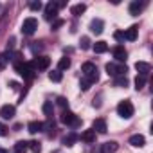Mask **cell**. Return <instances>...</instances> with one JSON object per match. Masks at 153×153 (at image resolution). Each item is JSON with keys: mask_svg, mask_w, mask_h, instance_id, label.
<instances>
[{"mask_svg": "<svg viewBox=\"0 0 153 153\" xmlns=\"http://www.w3.org/2000/svg\"><path fill=\"white\" fill-rule=\"evenodd\" d=\"M81 72H83V78H87L90 83H96V81L99 79L97 67H96L92 61H87V63H83V67H81Z\"/></svg>", "mask_w": 153, "mask_h": 153, "instance_id": "1", "label": "cell"}, {"mask_svg": "<svg viewBox=\"0 0 153 153\" xmlns=\"http://www.w3.org/2000/svg\"><path fill=\"white\" fill-rule=\"evenodd\" d=\"M106 72H108V76L119 78V76H126L128 67L124 63H106Z\"/></svg>", "mask_w": 153, "mask_h": 153, "instance_id": "2", "label": "cell"}, {"mask_svg": "<svg viewBox=\"0 0 153 153\" xmlns=\"http://www.w3.org/2000/svg\"><path fill=\"white\" fill-rule=\"evenodd\" d=\"M16 72L22 76L24 79H33L34 78V67H33V63H16Z\"/></svg>", "mask_w": 153, "mask_h": 153, "instance_id": "3", "label": "cell"}, {"mask_svg": "<svg viewBox=\"0 0 153 153\" xmlns=\"http://www.w3.org/2000/svg\"><path fill=\"white\" fill-rule=\"evenodd\" d=\"M117 114H119L123 119H130V117L133 115V105H131V101H128V99L121 101V103L117 105Z\"/></svg>", "mask_w": 153, "mask_h": 153, "instance_id": "4", "label": "cell"}, {"mask_svg": "<svg viewBox=\"0 0 153 153\" xmlns=\"http://www.w3.org/2000/svg\"><path fill=\"white\" fill-rule=\"evenodd\" d=\"M59 121H61L63 124H67V126H79L78 115H76L74 112H70V110H63L61 115H59Z\"/></svg>", "mask_w": 153, "mask_h": 153, "instance_id": "5", "label": "cell"}, {"mask_svg": "<svg viewBox=\"0 0 153 153\" xmlns=\"http://www.w3.org/2000/svg\"><path fill=\"white\" fill-rule=\"evenodd\" d=\"M38 29V20L36 18H25L24 20V24H22V33L24 34H27V36H31V34H34V31Z\"/></svg>", "mask_w": 153, "mask_h": 153, "instance_id": "6", "label": "cell"}, {"mask_svg": "<svg viewBox=\"0 0 153 153\" xmlns=\"http://www.w3.org/2000/svg\"><path fill=\"white\" fill-rule=\"evenodd\" d=\"M43 16H45V20H49V22H54V20H56V16H58V7H56L54 2H49V4L45 6Z\"/></svg>", "mask_w": 153, "mask_h": 153, "instance_id": "7", "label": "cell"}, {"mask_svg": "<svg viewBox=\"0 0 153 153\" xmlns=\"http://www.w3.org/2000/svg\"><path fill=\"white\" fill-rule=\"evenodd\" d=\"M112 52H114V58H115V61H117V63H124V61H126V58H128V52H126L124 45H115Z\"/></svg>", "mask_w": 153, "mask_h": 153, "instance_id": "8", "label": "cell"}, {"mask_svg": "<svg viewBox=\"0 0 153 153\" xmlns=\"http://www.w3.org/2000/svg\"><path fill=\"white\" fill-rule=\"evenodd\" d=\"M49 65H51V58H47V56H38V58L33 61L34 70H47Z\"/></svg>", "mask_w": 153, "mask_h": 153, "instance_id": "9", "label": "cell"}, {"mask_svg": "<svg viewBox=\"0 0 153 153\" xmlns=\"http://www.w3.org/2000/svg\"><path fill=\"white\" fill-rule=\"evenodd\" d=\"M15 114H16V110H15L13 105H4L2 108H0V117L6 119V121H7V119H13Z\"/></svg>", "mask_w": 153, "mask_h": 153, "instance_id": "10", "label": "cell"}, {"mask_svg": "<svg viewBox=\"0 0 153 153\" xmlns=\"http://www.w3.org/2000/svg\"><path fill=\"white\" fill-rule=\"evenodd\" d=\"M45 123H42V121H31L29 124H27V130H29V133H40V131H43L45 128Z\"/></svg>", "mask_w": 153, "mask_h": 153, "instance_id": "11", "label": "cell"}, {"mask_svg": "<svg viewBox=\"0 0 153 153\" xmlns=\"http://www.w3.org/2000/svg\"><path fill=\"white\" fill-rule=\"evenodd\" d=\"M133 148H142L144 144H146V139H144V135H140V133H135V135H131L130 137V140H128Z\"/></svg>", "mask_w": 153, "mask_h": 153, "instance_id": "12", "label": "cell"}, {"mask_svg": "<svg viewBox=\"0 0 153 153\" xmlns=\"http://www.w3.org/2000/svg\"><path fill=\"white\" fill-rule=\"evenodd\" d=\"M135 68L139 70V74H140V76H144V78L151 72V65H149V63H146V61H137V63H135Z\"/></svg>", "mask_w": 153, "mask_h": 153, "instance_id": "13", "label": "cell"}, {"mask_svg": "<svg viewBox=\"0 0 153 153\" xmlns=\"http://www.w3.org/2000/svg\"><path fill=\"white\" fill-rule=\"evenodd\" d=\"M92 130L94 131H97V133H106V121L105 119H96L94 123H92Z\"/></svg>", "mask_w": 153, "mask_h": 153, "instance_id": "14", "label": "cell"}, {"mask_svg": "<svg viewBox=\"0 0 153 153\" xmlns=\"http://www.w3.org/2000/svg\"><path fill=\"white\" fill-rule=\"evenodd\" d=\"M103 27H105V22L99 20V18H96V20L90 22V31H92L94 34H101V33H103Z\"/></svg>", "mask_w": 153, "mask_h": 153, "instance_id": "15", "label": "cell"}, {"mask_svg": "<svg viewBox=\"0 0 153 153\" xmlns=\"http://www.w3.org/2000/svg\"><path fill=\"white\" fill-rule=\"evenodd\" d=\"M117 148H119V144L115 140H108V142H105L101 146V153H115Z\"/></svg>", "mask_w": 153, "mask_h": 153, "instance_id": "16", "label": "cell"}, {"mask_svg": "<svg viewBox=\"0 0 153 153\" xmlns=\"http://www.w3.org/2000/svg\"><path fill=\"white\" fill-rule=\"evenodd\" d=\"M137 33H139V27H137V25H131L130 29L124 31V38H126L128 42H135V40H137Z\"/></svg>", "mask_w": 153, "mask_h": 153, "instance_id": "17", "label": "cell"}, {"mask_svg": "<svg viewBox=\"0 0 153 153\" xmlns=\"http://www.w3.org/2000/svg\"><path fill=\"white\" fill-rule=\"evenodd\" d=\"M81 140L87 142V144H92V142L96 140V131H94V130H85V131L81 133Z\"/></svg>", "mask_w": 153, "mask_h": 153, "instance_id": "18", "label": "cell"}, {"mask_svg": "<svg viewBox=\"0 0 153 153\" xmlns=\"http://www.w3.org/2000/svg\"><path fill=\"white\" fill-rule=\"evenodd\" d=\"M27 149H29V142H27V140H18V142L15 144L13 153H25Z\"/></svg>", "mask_w": 153, "mask_h": 153, "instance_id": "19", "label": "cell"}, {"mask_svg": "<svg viewBox=\"0 0 153 153\" xmlns=\"http://www.w3.org/2000/svg\"><path fill=\"white\" fill-rule=\"evenodd\" d=\"M85 11H87V6H85V4H76V6L70 7V15H74V16H79V15H83Z\"/></svg>", "mask_w": 153, "mask_h": 153, "instance_id": "20", "label": "cell"}, {"mask_svg": "<svg viewBox=\"0 0 153 153\" xmlns=\"http://www.w3.org/2000/svg\"><path fill=\"white\" fill-rule=\"evenodd\" d=\"M142 7H144V6H142V4L139 2V0H135V2H131V4H130V15L137 16V15H139V13L142 11Z\"/></svg>", "mask_w": 153, "mask_h": 153, "instance_id": "21", "label": "cell"}, {"mask_svg": "<svg viewBox=\"0 0 153 153\" xmlns=\"http://www.w3.org/2000/svg\"><path fill=\"white\" fill-rule=\"evenodd\" d=\"M92 49H94V51H96L97 54H103V52H106V51H108V43L101 40V42H96Z\"/></svg>", "mask_w": 153, "mask_h": 153, "instance_id": "22", "label": "cell"}, {"mask_svg": "<svg viewBox=\"0 0 153 153\" xmlns=\"http://www.w3.org/2000/svg\"><path fill=\"white\" fill-rule=\"evenodd\" d=\"M70 67V58H67V56H63L59 61H58V70L61 72V70H67Z\"/></svg>", "mask_w": 153, "mask_h": 153, "instance_id": "23", "label": "cell"}, {"mask_svg": "<svg viewBox=\"0 0 153 153\" xmlns=\"http://www.w3.org/2000/svg\"><path fill=\"white\" fill-rule=\"evenodd\" d=\"M114 85L115 87H121V88H126L128 87V78H126V76H119V78L114 79Z\"/></svg>", "mask_w": 153, "mask_h": 153, "instance_id": "24", "label": "cell"}, {"mask_svg": "<svg viewBox=\"0 0 153 153\" xmlns=\"http://www.w3.org/2000/svg\"><path fill=\"white\" fill-rule=\"evenodd\" d=\"M42 110H43V114H45V115L51 119V117H52V110H54V106H52V101H45Z\"/></svg>", "mask_w": 153, "mask_h": 153, "instance_id": "25", "label": "cell"}, {"mask_svg": "<svg viewBox=\"0 0 153 153\" xmlns=\"http://www.w3.org/2000/svg\"><path fill=\"white\" fill-rule=\"evenodd\" d=\"M61 78H63V74H61L59 70H52V72H49V79L54 81V83H59Z\"/></svg>", "mask_w": 153, "mask_h": 153, "instance_id": "26", "label": "cell"}, {"mask_svg": "<svg viewBox=\"0 0 153 153\" xmlns=\"http://www.w3.org/2000/svg\"><path fill=\"white\" fill-rule=\"evenodd\" d=\"M78 139H79V137L76 135V133H70V135H67V137L63 139V144H65V146H72V144H74L76 140H78Z\"/></svg>", "mask_w": 153, "mask_h": 153, "instance_id": "27", "label": "cell"}, {"mask_svg": "<svg viewBox=\"0 0 153 153\" xmlns=\"http://www.w3.org/2000/svg\"><path fill=\"white\" fill-rule=\"evenodd\" d=\"M144 85H146V78H144V76H140V74H139L137 78H135V88H137V90H140V88H142Z\"/></svg>", "mask_w": 153, "mask_h": 153, "instance_id": "28", "label": "cell"}, {"mask_svg": "<svg viewBox=\"0 0 153 153\" xmlns=\"http://www.w3.org/2000/svg\"><path fill=\"white\" fill-rule=\"evenodd\" d=\"M29 149H31L33 153H42V146H40V142H36V140H31V142H29Z\"/></svg>", "mask_w": 153, "mask_h": 153, "instance_id": "29", "label": "cell"}, {"mask_svg": "<svg viewBox=\"0 0 153 153\" xmlns=\"http://www.w3.org/2000/svg\"><path fill=\"white\" fill-rule=\"evenodd\" d=\"M79 45H81V49H83V51L90 49V38H88V36H83V38L79 40Z\"/></svg>", "mask_w": 153, "mask_h": 153, "instance_id": "30", "label": "cell"}, {"mask_svg": "<svg viewBox=\"0 0 153 153\" xmlns=\"http://www.w3.org/2000/svg\"><path fill=\"white\" fill-rule=\"evenodd\" d=\"M114 38H115L117 42H121V43L126 42V38H124V31H115V33H114Z\"/></svg>", "mask_w": 153, "mask_h": 153, "instance_id": "31", "label": "cell"}, {"mask_svg": "<svg viewBox=\"0 0 153 153\" xmlns=\"http://www.w3.org/2000/svg\"><path fill=\"white\" fill-rule=\"evenodd\" d=\"M90 85H92V83H90L87 78H83V79L79 81V88H81V90H88V88H90Z\"/></svg>", "mask_w": 153, "mask_h": 153, "instance_id": "32", "label": "cell"}, {"mask_svg": "<svg viewBox=\"0 0 153 153\" xmlns=\"http://www.w3.org/2000/svg\"><path fill=\"white\" fill-rule=\"evenodd\" d=\"M56 105H58L59 108H63V110H65V108L68 106V101H67L65 97H58V99H56Z\"/></svg>", "mask_w": 153, "mask_h": 153, "instance_id": "33", "label": "cell"}, {"mask_svg": "<svg viewBox=\"0 0 153 153\" xmlns=\"http://www.w3.org/2000/svg\"><path fill=\"white\" fill-rule=\"evenodd\" d=\"M9 61V54H0V68H4Z\"/></svg>", "mask_w": 153, "mask_h": 153, "instance_id": "34", "label": "cell"}, {"mask_svg": "<svg viewBox=\"0 0 153 153\" xmlns=\"http://www.w3.org/2000/svg\"><path fill=\"white\" fill-rule=\"evenodd\" d=\"M63 24H65V22H63L61 18H56V20L52 22V31H58V29H59V27H61Z\"/></svg>", "mask_w": 153, "mask_h": 153, "instance_id": "35", "label": "cell"}, {"mask_svg": "<svg viewBox=\"0 0 153 153\" xmlns=\"http://www.w3.org/2000/svg\"><path fill=\"white\" fill-rule=\"evenodd\" d=\"M29 7H31V11H40L42 9V2H31Z\"/></svg>", "mask_w": 153, "mask_h": 153, "instance_id": "36", "label": "cell"}, {"mask_svg": "<svg viewBox=\"0 0 153 153\" xmlns=\"http://www.w3.org/2000/svg\"><path fill=\"white\" fill-rule=\"evenodd\" d=\"M7 135V126L0 123V137H6Z\"/></svg>", "mask_w": 153, "mask_h": 153, "instance_id": "37", "label": "cell"}, {"mask_svg": "<svg viewBox=\"0 0 153 153\" xmlns=\"http://www.w3.org/2000/svg\"><path fill=\"white\" fill-rule=\"evenodd\" d=\"M13 47H15V38H11V40L7 42V51H9V49H13Z\"/></svg>", "mask_w": 153, "mask_h": 153, "instance_id": "38", "label": "cell"}, {"mask_svg": "<svg viewBox=\"0 0 153 153\" xmlns=\"http://www.w3.org/2000/svg\"><path fill=\"white\" fill-rule=\"evenodd\" d=\"M9 87H11V88H15V90H16V88H18V83H16V81H11V83H9Z\"/></svg>", "mask_w": 153, "mask_h": 153, "instance_id": "39", "label": "cell"}, {"mask_svg": "<svg viewBox=\"0 0 153 153\" xmlns=\"http://www.w3.org/2000/svg\"><path fill=\"white\" fill-rule=\"evenodd\" d=\"M0 153H7V149H4V148H0Z\"/></svg>", "mask_w": 153, "mask_h": 153, "instance_id": "40", "label": "cell"}]
</instances>
